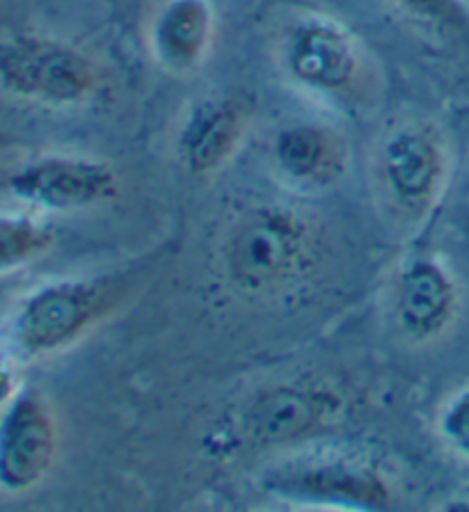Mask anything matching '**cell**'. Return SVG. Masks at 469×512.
<instances>
[{
	"instance_id": "cell-6",
	"label": "cell",
	"mask_w": 469,
	"mask_h": 512,
	"mask_svg": "<svg viewBox=\"0 0 469 512\" xmlns=\"http://www.w3.org/2000/svg\"><path fill=\"white\" fill-rule=\"evenodd\" d=\"M10 190L44 211L71 213L113 202L119 179L113 167L85 156H44L12 174Z\"/></svg>"
},
{
	"instance_id": "cell-3",
	"label": "cell",
	"mask_w": 469,
	"mask_h": 512,
	"mask_svg": "<svg viewBox=\"0 0 469 512\" xmlns=\"http://www.w3.org/2000/svg\"><path fill=\"white\" fill-rule=\"evenodd\" d=\"M97 62L81 48L42 35L0 39V87L53 110L81 108L99 92Z\"/></svg>"
},
{
	"instance_id": "cell-12",
	"label": "cell",
	"mask_w": 469,
	"mask_h": 512,
	"mask_svg": "<svg viewBox=\"0 0 469 512\" xmlns=\"http://www.w3.org/2000/svg\"><path fill=\"white\" fill-rule=\"evenodd\" d=\"M273 165L291 186L323 190L344 176L348 144L325 124H291L275 135Z\"/></svg>"
},
{
	"instance_id": "cell-10",
	"label": "cell",
	"mask_w": 469,
	"mask_h": 512,
	"mask_svg": "<svg viewBox=\"0 0 469 512\" xmlns=\"http://www.w3.org/2000/svg\"><path fill=\"white\" fill-rule=\"evenodd\" d=\"M250 126V108L241 96H213L188 112L179 131L181 165L206 176L225 167L241 147Z\"/></svg>"
},
{
	"instance_id": "cell-9",
	"label": "cell",
	"mask_w": 469,
	"mask_h": 512,
	"mask_svg": "<svg viewBox=\"0 0 469 512\" xmlns=\"http://www.w3.org/2000/svg\"><path fill=\"white\" fill-rule=\"evenodd\" d=\"M378 170L394 202L421 213L440 197L447 179V151L435 128L403 124L380 144Z\"/></svg>"
},
{
	"instance_id": "cell-17",
	"label": "cell",
	"mask_w": 469,
	"mask_h": 512,
	"mask_svg": "<svg viewBox=\"0 0 469 512\" xmlns=\"http://www.w3.org/2000/svg\"><path fill=\"white\" fill-rule=\"evenodd\" d=\"M14 373H12V366L7 362V357L0 352V410H5L7 403L17 396L14 394Z\"/></svg>"
},
{
	"instance_id": "cell-1",
	"label": "cell",
	"mask_w": 469,
	"mask_h": 512,
	"mask_svg": "<svg viewBox=\"0 0 469 512\" xmlns=\"http://www.w3.org/2000/svg\"><path fill=\"white\" fill-rule=\"evenodd\" d=\"M314 252L307 220L291 208L266 204L234 222L222 245V272L238 293L270 295L305 275Z\"/></svg>"
},
{
	"instance_id": "cell-7",
	"label": "cell",
	"mask_w": 469,
	"mask_h": 512,
	"mask_svg": "<svg viewBox=\"0 0 469 512\" xmlns=\"http://www.w3.org/2000/svg\"><path fill=\"white\" fill-rule=\"evenodd\" d=\"M341 412L332 389L277 384L254 396L241 416L243 442L252 448H277L312 437Z\"/></svg>"
},
{
	"instance_id": "cell-2",
	"label": "cell",
	"mask_w": 469,
	"mask_h": 512,
	"mask_svg": "<svg viewBox=\"0 0 469 512\" xmlns=\"http://www.w3.org/2000/svg\"><path fill=\"white\" fill-rule=\"evenodd\" d=\"M124 298L117 277H65L35 288L12 311L5 346L19 359L53 355L94 330Z\"/></svg>"
},
{
	"instance_id": "cell-11",
	"label": "cell",
	"mask_w": 469,
	"mask_h": 512,
	"mask_svg": "<svg viewBox=\"0 0 469 512\" xmlns=\"http://www.w3.org/2000/svg\"><path fill=\"white\" fill-rule=\"evenodd\" d=\"M458 309V288L447 268L415 259L401 270L394 288V318L410 341L424 343L449 330Z\"/></svg>"
},
{
	"instance_id": "cell-5",
	"label": "cell",
	"mask_w": 469,
	"mask_h": 512,
	"mask_svg": "<svg viewBox=\"0 0 469 512\" xmlns=\"http://www.w3.org/2000/svg\"><path fill=\"white\" fill-rule=\"evenodd\" d=\"M264 490L275 499L307 506L385 510L392 506V490L376 469L353 460H314L270 469Z\"/></svg>"
},
{
	"instance_id": "cell-15",
	"label": "cell",
	"mask_w": 469,
	"mask_h": 512,
	"mask_svg": "<svg viewBox=\"0 0 469 512\" xmlns=\"http://www.w3.org/2000/svg\"><path fill=\"white\" fill-rule=\"evenodd\" d=\"M392 3L417 19L469 37V10L460 0H392Z\"/></svg>"
},
{
	"instance_id": "cell-4",
	"label": "cell",
	"mask_w": 469,
	"mask_h": 512,
	"mask_svg": "<svg viewBox=\"0 0 469 512\" xmlns=\"http://www.w3.org/2000/svg\"><path fill=\"white\" fill-rule=\"evenodd\" d=\"M282 67L302 90L353 106L369 90V62L362 46L328 16H302L284 32Z\"/></svg>"
},
{
	"instance_id": "cell-8",
	"label": "cell",
	"mask_w": 469,
	"mask_h": 512,
	"mask_svg": "<svg viewBox=\"0 0 469 512\" xmlns=\"http://www.w3.org/2000/svg\"><path fill=\"white\" fill-rule=\"evenodd\" d=\"M58 430L49 403L42 394L19 391L0 416V487L28 492L49 474Z\"/></svg>"
},
{
	"instance_id": "cell-14",
	"label": "cell",
	"mask_w": 469,
	"mask_h": 512,
	"mask_svg": "<svg viewBox=\"0 0 469 512\" xmlns=\"http://www.w3.org/2000/svg\"><path fill=\"white\" fill-rule=\"evenodd\" d=\"M53 245V229L30 215H0V275L28 266Z\"/></svg>"
},
{
	"instance_id": "cell-16",
	"label": "cell",
	"mask_w": 469,
	"mask_h": 512,
	"mask_svg": "<svg viewBox=\"0 0 469 512\" xmlns=\"http://www.w3.org/2000/svg\"><path fill=\"white\" fill-rule=\"evenodd\" d=\"M440 435L453 451L469 460V389L453 394L440 412Z\"/></svg>"
},
{
	"instance_id": "cell-13",
	"label": "cell",
	"mask_w": 469,
	"mask_h": 512,
	"mask_svg": "<svg viewBox=\"0 0 469 512\" xmlns=\"http://www.w3.org/2000/svg\"><path fill=\"white\" fill-rule=\"evenodd\" d=\"M216 37L211 0H165L149 28V48L161 69L184 76L206 60Z\"/></svg>"
}]
</instances>
